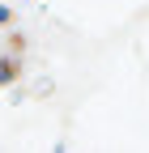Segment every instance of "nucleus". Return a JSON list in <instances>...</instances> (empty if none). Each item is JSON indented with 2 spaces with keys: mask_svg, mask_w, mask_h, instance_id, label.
Wrapping results in <instances>:
<instances>
[{
  "mask_svg": "<svg viewBox=\"0 0 149 153\" xmlns=\"http://www.w3.org/2000/svg\"><path fill=\"white\" fill-rule=\"evenodd\" d=\"M17 81V60H0V85H13Z\"/></svg>",
  "mask_w": 149,
  "mask_h": 153,
  "instance_id": "1",
  "label": "nucleus"
}]
</instances>
